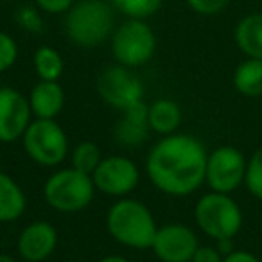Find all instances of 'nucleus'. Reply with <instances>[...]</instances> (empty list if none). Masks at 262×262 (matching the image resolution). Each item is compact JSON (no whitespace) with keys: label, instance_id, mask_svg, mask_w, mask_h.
I'll return each mask as SVG.
<instances>
[{"label":"nucleus","instance_id":"nucleus-1","mask_svg":"<svg viewBox=\"0 0 262 262\" xmlns=\"http://www.w3.org/2000/svg\"><path fill=\"white\" fill-rule=\"evenodd\" d=\"M208 153L198 139L183 133L162 137L146 158V174L160 192L183 198L205 183Z\"/></svg>","mask_w":262,"mask_h":262},{"label":"nucleus","instance_id":"nucleus-2","mask_svg":"<svg viewBox=\"0 0 262 262\" xmlns=\"http://www.w3.org/2000/svg\"><path fill=\"white\" fill-rule=\"evenodd\" d=\"M108 233L119 244L135 250H151L157 235V221L151 210L139 200L119 198L106 214Z\"/></svg>","mask_w":262,"mask_h":262},{"label":"nucleus","instance_id":"nucleus-3","mask_svg":"<svg viewBox=\"0 0 262 262\" xmlns=\"http://www.w3.org/2000/svg\"><path fill=\"white\" fill-rule=\"evenodd\" d=\"M113 8L104 0H79L65 13V34L74 45L92 49L113 34Z\"/></svg>","mask_w":262,"mask_h":262},{"label":"nucleus","instance_id":"nucleus-4","mask_svg":"<svg viewBox=\"0 0 262 262\" xmlns=\"http://www.w3.org/2000/svg\"><path fill=\"white\" fill-rule=\"evenodd\" d=\"M92 174L74 167H65L52 172L43 185L45 201L51 208L61 214H76L92 203L95 194Z\"/></svg>","mask_w":262,"mask_h":262},{"label":"nucleus","instance_id":"nucleus-5","mask_svg":"<svg viewBox=\"0 0 262 262\" xmlns=\"http://www.w3.org/2000/svg\"><path fill=\"white\" fill-rule=\"evenodd\" d=\"M194 219L205 235L219 241L239 233L243 226V210L230 194L212 190L198 200Z\"/></svg>","mask_w":262,"mask_h":262},{"label":"nucleus","instance_id":"nucleus-6","mask_svg":"<svg viewBox=\"0 0 262 262\" xmlns=\"http://www.w3.org/2000/svg\"><path fill=\"white\" fill-rule=\"evenodd\" d=\"M157 52V34L146 20L127 18L112 34V54L127 69L146 65Z\"/></svg>","mask_w":262,"mask_h":262},{"label":"nucleus","instance_id":"nucleus-7","mask_svg":"<svg viewBox=\"0 0 262 262\" xmlns=\"http://www.w3.org/2000/svg\"><path fill=\"white\" fill-rule=\"evenodd\" d=\"M22 142L27 157L43 167H56L69 157V139L56 119H34Z\"/></svg>","mask_w":262,"mask_h":262},{"label":"nucleus","instance_id":"nucleus-8","mask_svg":"<svg viewBox=\"0 0 262 262\" xmlns=\"http://www.w3.org/2000/svg\"><path fill=\"white\" fill-rule=\"evenodd\" d=\"M97 92L101 99L119 112L144 101V83L140 77L124 65H110L97 76Z\"/></svg>","mask_w":262,"mask_h":262},{"label":"nucleus","instance_id":"nucleus-9","mask_svg":"<svg viewBox=\"0 0 262 262\" xmlns=\"http://www.w3.org/2000/svg\"><path fill=\"white\" fill-rule=\"evenodd\" d=\"M248 160L237 147L219 146L207 158L205 183L214 192L230 194L244 183Z\"/></svg>","mask_w":262,"mask_h":262},{"label":"nucleus","instance_id":"nucleus-10","mask_svg":"<svg viewBox=\"0 0 262 262\" xmlns=\"http://www.w3.org/2000/svg\"><path fill=\"white\" fill-rule=\"evenodd\" d=\"M92 180L99 192L112 198H126L139 185L140 171L131 158L113 155L102 158L92 174Z\"/></svg>","mask_w":262,"mask_h":262},{"label":"nucleus","instance_id":"nucleus-11","mask_svg":"<svg viewBox=\"0 0 262 262\" xmlns=\"http://www.w3.org/2000/svg\"><path fill=\"white\" fill-rule=\"evenodd\" d=\"M33 122L29 99L16 88H0V142L11 144L24 137Z\"/></svg>","mask_w":262,"mask_h":262},{"label":"nucleus","instance_id":"nucleus-12","mask_svg":"<svg viewBox=\"0 0 262 262\" xmlns=\"http://www.w3.org/2000/svg\"><path fill=\"white\" fill-rule=\"evenodd\" d=\"M200 248V241L189 226L171 223L158 226L153 241V253L162 262H190Z\"/></svg>","mask_w":262,"mask_h":262},{"label":"nucleus","instance_id":"nucleus-13","mask_svg":"<svg viewBox=\"0 0 262 262\" xmlns=\"http://www.w3.org/2000/svg\"><path fill=\"white\" fill-rule=\"evenodd\" d=\"M58 246V230L47 221H34L20 232L16 241L18 255L26 262H41L54 253Z\"/></svg>","mask_w":262,"mask_h":262},{"label":"nucleus","instance_id":"nucleus-14","mask_svg":"<svg viewBox=\"0 0 262 262\" xmlns=\"http://www.w3.org/2000/svg\"><path fill=\"white\" fill-rule=\"evenodd\" d=\"M120 113H122V117H120V120L115 124V129H113L117 142L126 147H135L146 142L151 131L149 120H147L146 102L142 101Z\"/></svg>","mask_w":262,"mask_h":262},{"label":"nucleus","instance_id":"nucleus-15","mask_svg":"<svg viewBox=\"0 0 262 262\" xmlns=\"http://www.w3.org/2000/svg\"><path fill=\"white\" fill-rule=\"evenodd\" d=\"M27 99L36 119H56L65 106V92L58 81H38Z\"/></svg>","mask_w":262,"mask_h":262},{"label":"nucleus","instance_id":"nucleus-16","mask_svg":"<svg viewBox=\"0 0 262 262\" xmlns=\"http://www.w3.org/2000/svg\"><path fill=\"white\" fill-rule=\"evenodd\" d=\"M183 119L182 108L172 99H157L147 104V120H149L151 131L162 137L176 133Z\"/></svg>","mask_w":262,"mask_h":262},{"label":"nucleus","instance_id":"nucleus-17","mask_svg":"<svg viewBox=\"0 0 262 262\" xmlns=\"http://www.w3.org/2000/svg\"><path fill=\"white\" fill-rule=\"evenodd\" d=\"M27 208V198L22 187L8 174L0 171V223L16 221Z\"/></svg>","mask_w":262,"mask_h":262},{"label":"nucleus","instance_id":"nucleus-18","mask_svg":"<svg viewBox=\"0 0 262 262\" xmlns=\"http://www.w3.org/2000/svg\"><path fill=\"white\" fill-rule=\"evenodd\" d=\"M235 43L248 58L262 59V13H251L237 24Z\"/></svg>","mask_w":262,"mask_h":262},{"label":"nucleus","instance_id":"nucleus-19","mask_svg":"<svg viewBox=\"0 0 262 262\" xmlns=\"http://www.w3.org/2000/svg\"><path fill=\"white\" fill-rule=\"evenodd\" d=\"M233 86L246 97L262 95V59L248 58L233 72Z\"/></svg>","mask_w":262,"mask_h":262},{"label":"nucleus","instance_id":"nucleus-20","mask_svg":"<svg viewBox=\"0 0 262 262\" xmlns=\"http://www.w3.org/2000/svg\"><path fill=\"white\" fill-rule=\"evenodd\" d=\"M33 65L40 81H58L65 70L61 54L49 45H41L36 49L33 56Z\"/></svg>","mask_w":262,"mask_h":262},{"label":"nucleus","instance_id":"nucleus-21","mask_svg":"<svg viewBox=\"0 0 262 262\" xmlns=\"http://www.w3.org/2000/svg\"><path fill=\"white\" fill-rule=\"evenodd\" d=\"M101 160H102L101 149H99L97 144L90 142V140L79 142L72 149V153H70L72 167L81 172H86V174H94V171L101 164Z\"/></svg>","mask_w":262,"mask_h":262},{"label":"nucleus","instance_id":"nucleus-22","mask_svg":"<svg viewBox=\"0 0 262 262\" xmlns=\"http://www.w3.org/2000/svg\"><path fill=\"white\" fill-rule=\"evenodd\" d=\"M112 4L127 18L146 20L160 9L162 0H112Z\"/></svg>","mask_w":262,"mask_h":262},{"label":"nucleus","instance_id":"nucleus-23","mask_svg":"<svg viewBox=\"0 0 262 262\" xmlns=\"http://www.w3.org/2000/svg\"><path fill=\"white\" fill-rule=\"evenodd\" d=\"M244 185L250 190L251 196L262 200V146L248 160Z\"/></svg>","mask_w":262,"mask_h":262},{"label":"nucleus","instance_id":"nucleus-24","mask_svg":"<svg viewBox=\"0 0 262 262\" xmlns=\"http://www.w3.org/2000/svg\"><path fill=\"white\" fill-rule=\"evenodd\" d=\"M15 22L27 33L38 34L43 31V18L36 6H20L15 11Z\"/></svg>","mask_w":262,"mask_h":262},{"label":"nucleus","instance_id":"nucleus-25","mask_svg":"<svg viewBox=\"0 0 262 262\" xmlns=\"http://www.w3.org/2000/svg\"><path fill=\"white\" fill-rule=\"evenodd\" d=\"M18 59V45L11 34L0 31V74L9 70Z\"/></svg>","mask_w":262,"mask_h":262},{"label":"nucleus","instance_id":"nucleus-26","mask_svg":"<svg viewBox=\"0 0 262 262\" xmlns=\"http://www.w3.org/2000/svg\"><path fill=\"white\" fill-rule=\"evenodd\" d=\"M189 8L192 9L198 15H205V16H212L221 13L223 9L228 6L230 0H185Z\"/></svg>","mask_w":262,"mask_h":262},{"label":"nucleus","instance_id":"nucleus-27","mask_svg":"<svg viewBox=\"0 0 262 262\" xmlns=\"http://www.w3.org/2000/svg\"><path fill=\"white\" fill-rule=\"evenodd\" d=\"M34 4L40 11L49 15H61L74 6V0H34Z\"/></svg>","mask_w":262,"mask_h":262},{"label":"nucleus","instance_id":"nucleus-28","mask_svg":"<svg viewBox=\"0 0 262 262\" xmlns=\"http://www.w3.org/2000/svg\"><path fill=\"white\" fill-rule=\"evenodd\" d=\"M190 262H223V255L214 246H200Z\"/></svg>","mask_w":262,"mask_h":262},{"label":"nucleus","instance_id":"nucleus-29","mask_svg":"<svg viewBox=\"0 0 262 262\" xmlns=\"http://www.w3.org/2000/svg\"><path fill=\"white\" fill-rule=\"evenodd\" d=\"M223 262H260L253 253L244 250H233L232 253L225 255L223 257Z\"/></svg>","mask_w":262,"mask_h":262},{"label":"nucleus","instance_id":"nucleus-30","mask_svg":"<svg viewBox=\"0 0 262 262\" xmlns=\"http://www.w3.org/2000/svg\"><path fill=\"white\" fill-rule=\"evenodd\" d=\"M215 248H217V251L223 255V257L232 253V251L235 250V248H233V237H226V239L215 241Z\"/></svg>","mask_w":262,"mask_h":262},{"label":"nucleus","instance_id":"nucleus-31","mask_svg":"<svg viewBox=\"0 0 262 262\" xmlns=\"http://www.w3.org/2000/svg\"><path fill=\"white\" fill-rule=\"evenodd\" d=\"M99 262H129L126 257H122V255H108V257L101 258Z\"/></svg>","mask_w":262,"mask_h":262},{"label":"nucleus","instance_id":"nucleus-32","mask_svg":"<svg viewBox=\"0 0 262 262\" xmlns=\"http://www.w3.org/2000/svg\"><path fill=\"white\" fill-rule=\"evenodd\" d=\"M0 262H16V260L11 257V255H8V253H0Z\"/></svg>","mask_w":262,"mask_h":262},{"label":"nucleus","instance_id":"nucleus-33","mask_svg":"<svg viewBox=\"0 0 262 262\" xmlns=\"http://www.w3.org/2000/svg\"><path fill=\"white\" fill-rule=\"evenodd\" d=\"M0 144H2V142H0ZM0 157H2V149H0Z\"/></svg>","mask_w":262,"mask_h":262},{"label":"nucleus","instance_id":"nucleus-34","mask_svg":"<svg viewBox=\"0 0 262 262\" xmlns=\"http://www.w3.org/2000/svg\"><path fill=\"white\" fill-rule=\"evenodd\" d=\"M76 262H83V260H76Z\"/></svg>","mask_w":262,"mask_h":262}]
</instances>
